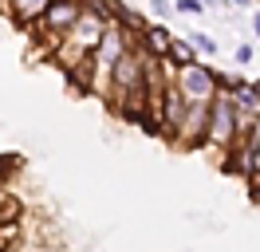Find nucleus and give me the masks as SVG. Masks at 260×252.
I'll return each mask as SVG.
<instances>
[{"label":"nucleus","instance_id":"1","mask_svg":"<svg viewBox=\"0 0 260 252\" xmlns=\"http://www.w3.org/2000/svg\"><path fill=\"white\" fill-rule=\"evenodd\" d=\"M178 87L189 103H213L221 94V71L209 63H193V67H181L178 71Z\"/></svg>","mask_w":260,"mask_h":252},{"label":"nucleus","instance_id":"2","mask_svg":"<svg viewBox=\"0 0 260 252\" xmlns=\"http://www.w3.org/2000/svg\"><path fill=\"white\" fill-rule=\"evenodd\" d=\"M51 8V0H8V16H12V24L16 28H36L44 16H48Z\"/></svg>","mask_w":260,"mask_h":252},{"label":"nucleus","instance_id":"3","mask_svg":"<svg viewBox=\"0 0 260 252\" xmlns=\"http://www.w3.org/2000/svg\"><path fill=\"white\" fill-rule=\"evenodd\" d=\"M174 40H178V36H174V28H170V24H158V20H154V24L138 36V44L146 47L150 55H162V59H166V51H170V44H174Z\"/></svg>","mask_w":260,"mask_h":252},{"label":"nucleus","instance_id":"4","mask_svg":"<svg viewBox=\"0 0 260 252\" xmlns=\"http://www.w3.org/2000/svg\"><path fill=\"white\" fill-rule=\"evenodd\" d=\"M166 63H170L174 71H181V67H193V63H201V55H197V47L189 44V36H178V40L170 44V51H166Z\"/></svg>","mask_w":260,"mask_h":252},{"label":"nucleus","instance_id":"5","mask_svg":"<svg viewBox=\"0 0 260 252\" xmlns=\"http://www.w3.org/2000/svg\"><path fill=\"white\" fill-rule=\"evenodd\" d=\"M189 44L197 47V55H217V44H213V36H205V32H189Z\"/></svg>","mask_w":260,"mask_h":252},{"label":"nucleus","instance_id":"6","mask_svg":"<svg viewBox=\"0 0 260 252\" xmlns=\"http://www.w3.org/2000/svg\"><path fill=\"white\" fill-rule=\"evenodd\" d=\"M174 12H178V8H174V0H150V16H154L158 24H166Z\"/></svg>","mask_w":260,"mask_h":252},{"label":"nucleus","instance_id":"7","mask_svg":"<svg viewBox=\"0 0 260 252\" xmlns=\"http://www.w3.org/2000/svg\"><path fill=\"white\" fill-rule=\"evenodd\" d=\"M178 16H201L205 12V0H174Z\"/></svg>","mask_w":260,"mask_h":252},{"label":"nucleus","instance_id":"8","mask_svg":"<svg viewBox=\"0 0 260 252\" xmlns=\"http://www.w3.org/2000/svg\"><path fill=\"white\" fill-rule=\"evenodd\" d=\"M233 55H237V63H252V55H256V51H252V44H241Z\"/></svg>","mask_w":260,"mask_h":252},{"label":"nucleus","instance_id":"9","mask_svg":"<svg viewBox=\"0 0 260 252\" xmlns=\"http://www.w3.org/2000/svg\"><path fill=\"white\" fill-rule=\"evenodd\" d=\"M248 24H252V36H256V44H260V12H252V20H248Z\"/></svg>","mask_w":260,"mask_h":252},{"label":"nucleus","instance_id":"10","mask_svg":"<svg viewBox=\"0 0 260 252\" xmlns=\"http://www.w3.org/2000/svg\"><path fill=\"white\" fill-rule=\"evenodd\" d=\"M205 8H221V12H225V8H229V0H205Z\"/></svg>","mask_w":260,"mask_h":252},{"label":"nucleus","instance_id":"11","mask_svg":"<svg viewBox=\"0 0 260 252\" xmlns=\"http://www.w3.org/2000/svg\"><path fill=\"white\" fill-rule=\"evenodd\" d=\"M0 8H8V0H0Z\"/></svg>","mask_w":260,"mask_h":252}]
</instances>
